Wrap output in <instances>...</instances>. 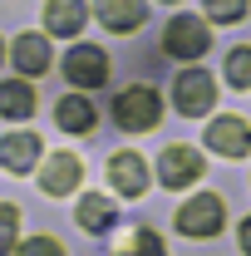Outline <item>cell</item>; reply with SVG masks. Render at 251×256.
Returning <instances> with one entry per match:
<instances>
[{"label":"cell","instance_id":"4","mask_svg":"<svg viewBox=\"0 0 251 256\" xmlns=\"http://www.w3.org/2000/svg\"><path fill=\"white\" fill-rule=\"evenodd\" d=\"M222 222H226V212H222L217 192H197L192 202L178 207V232H182V236H217Z\"/></svg>","mask_w":251,"mask_h":256},{"label":"cell","instance_id":"18","mask_svg":"<svg viewBox=\"0 0 251 256\" xmlns=\"http://www.w3.org/2000/svg\"><path fill=\"white\" fill-rule=\"evenodd\" d=\"M226 84L232 89H251V44H236L226 54Z\"/></svg>","mask_w":251,"mask_h":256},{"label":"cell","instance_id":"17","mask_svg":"<svg viewBox=\"0 0 251 256\" xmlns=\"http://www.w3.org/2000/svg\"><path fill=\"white\" fill-rule=\"evenodd\" d=\"M118 256H168V246H162V236H158L153 226H138V232L124 242Z\"/></svg>","mask_w":251,"mask_h":256},{"label":"cell","instance_id":"10","mask_svg":"<svg viewBox=\"0 0 251 256\" xmlns=\"http://www.w3.org/2000/svg\"><path fill=\"white\" fill-rule=\"evenodd\" d=\"M79 172H84V168H79L74 153H54V158L40 168V188L50 192V197H64V192L79 188Z\"/></svg>","mask_w":251,"mask_h":256},{"label":"cell","instance_id":"3","mask_svg":"<svg viewBox=\"0 0 251 256\" xmlns=\"http://www.w3.org/2000/svg\"><path fill=\"white\" fill-rule=\"evenodd\" d=\"M172 104H178V114H188V118L212 114V104H217L212 74H207V69H182V74L172 79Z\"/></svg>","mask_w":251,"mask_h":256},{"label":"cell","instance_id":"20","mask_svg":"<svg viewBox=\"0 0 251 256\" xmlns=\"http://www.w3.org/2000/svg\"><path fill=\"white\" fill-rule=\"evenodd\" d=\"M202 5H207V15L222 20V25H232V20H242V15H246V0H202Z\"/></svg>","mask_w":251,"mask_h":256},{"label":"cell","instance_id":"24","mask_svg":"<svg viewBox=\"0 0 251 256\" xmlns=\"http://www.w3.org/2000/svg\"><path fill=\"white\" fill-rule=\"evenodd\" d=\"M168 5H178V0H168Z\"/></svg>","mask_w":251,"mask_h":256},{"label":"cell","instance_id":"8","mask_svg":"<svg viewBox=\"0 0 251 256\" xmlns=\"http://www.w3.org/2000/svg\"><path fill=\"white\" fill-rule=\"evenodd\" d=\"M34 162H40V138L34 133H25V128H15V133H5L0 138V168L5 172H30Z\"/></svg>","mask_w":251,"mask_h":256},{"label":"cell","instance_id":"9","mask_svg":"<svg viewBox=\"0 0 251 256\" xmlns=\"http://www.w3.org/2000/svg\"><path fill=\"white\" fill-rule=\"evenodd\" d=\"M108 182L124 192V197H143L148 192V162L138 153H114L108 158Z\"/></svg>","mask_w":251,"mask_h":256},{"label":"cell","instance_id":"2","mask_svg":"<svg viewBox=\"0 0 251 256\" xmlns=\"http://www.w3.org/2000/svg\"><path fill=\"white\" fill-rule=\"evenodd\" d=\"M162 50L178 54V60H202V54L212 50L207 20H197V15H172L168 30H162Z\"/></svg>","mask_w":251,"mask_h":256},{"label":"cell","instance_id":"19","mask_svg":"<svg viewBox=\"0 0 251 256\" xmlns=\"http://www.w3.org/2000/svg\"><path fill=\"white\" fill-rule=\"evenodd\" d=\"M20 246V207L0 202V256H10Z\"/></svg>","mask_w":251,"mask_h":256},{"label":"cell","instance_id":"21","mask_svg":"<svg viewBox=\"0 0 251 256\" xmlns=\"http://www.w3.org/2000/svg\"><path fill=\"white\" fill-rule=\"evenodd\" d=\"M15 256H64V246L54 242V236H30V242L15 246Z\"/></svg>","mask_w":251,"mask_h":256},{"label":"cell","instance_id":"11","mask_svg":"<svg viewBox=\"0 0 251 256\" xmlns=\"http://www.w3.org/2000/svg\"><path fill=\"white\" fill-rule=\"evenodd\" d=\"M54 124H60L64 133H94V128H98V108H94V98H84V94H64V98H60V108H54Z\"/></svg>","mask_w":251,"mask_h":256},{"label":"cell","instance_id":"14","mask_svg":"<svg viewBox=\"0 0 251 256\" xmlns=\"http://www.w3.org/2000/svg\"><path fill=\"white\" fill-rule=\"evenodd\" d=\"M10 54H15V69L20 74H44L50 69V40L44 34H20Z\"/></svg>","mask_w":251,"mask_h":256},{"label":"cell","instance_id":"12","mask_svg":"<svg viewBox=\"0 0 251 256\" xmlns=\"http://www.w3.org/2000/svg\"><path fill=\"white\" fill-rule=\"evenodd\" d=\"M94 15H98L114 34H128V30H138V25L148 20L143 0H94Z\"/></svg>","mask_w":251,"mask_h":256},{"label":"cell","instance_id":"15","mask_svg":"<svg viewBox=\"0 0 251 256\" xmlns=\"http://www.w3.org/2000/svg\"><path fill=\"white\" fill-rule=\"evenodd\" d=\"M74 217H79V226H84V232H108V226H114V217H118V207H114L108 197H98V192H84Z\"/></svg>","mask_w":251,"mask_h":256},{"label":"cell","instance_id":"5","mask_svg":"<svg viewBox=\"0 0 251 256\" xmlns=\"http://www.w3.org/2000/svg\"><path fill=\"white\" fill-rule=\"evenodd\" d=\"M64 79H69L74 89H98V84L108 79V54L94 50V44H74V50L64 54Z\"/></svg>","mask_w":251,"mask_h":256},{"label":"cell","instance_id":"7","mask_svg":"<svg viewBox=\"0 0 251 256\" xmlns=\"http://www.w3.org/2000/svg\"><path fill=\"white\" fill-rule=\"evenodd\" d=\"M207 148L222 153V158H246L251 153V128L242 124L236 114H222V118H212V128H207Z\"/></svg>","mask_w":251,"mask_h":256},{"label":"cell","instance_id":"22","mask_svg":"<svg viewBox=\"0 0 251 256\" xmlns=\"http://www.w3.org/2000/svg\"><path fill=\"white\" fill-rule=\"evenodd\" d=\"M242 252L251 256V217H246V222H242Z\"/></svg>","mask_w":251,"mask_h":256},{"label":"cell","instance_id":"16","mask_svg":"<svg viewBox=\"0 0 251 256\" xmlns=\"http://www.w3.org/2000/svg\"><path fill=\"white\" fill-rule=\"evenodd\" d=\"M34 114V89L25 79H5L0 84V118H30Z\"/></svg>","mask_w":251,"mask_h":256},{"label":"cell","instance_id":"13","mask_svg":"<svg viewBox=\"0 0 251 256\" xmlns=\"http://www.w3.org/2000/svg\"><path fill=\"white\" fill-rule=\"evenodd\" d=\"M89 20L84 0H44V30L50 34H79Z\"/></svg>","mask_w":251,"mask_h":256},{"label":"cell","instance_id":"1","mask_svg":"<svg viewBox=\"0 0 251 256\" xmlns=\"http://www.w3.org/2000/svg\"><path fill=\"white\" fill-rule=\"evenodd\" d=\"M158 118H162V98H158V89H148V84H128V89H118V98H114V124L128 128V133H148V128H158Z\"/></svg>","mask_w":251,"mask_h":256},{"label":"cell","instance_id":"23","mask_svg":"<svg viewBox=\"0 0 251 256\" xmlns=\"http://www.w3.org/2000/svg\"><path fill=\"white\" fill-rule=\"evenodd\" d=\"M0 60H5V44H0Z\"/></svg>","mask_w":251,"mask_h":256},{"label":"cell","instance_id":"6","mask_svg":"<svg viewBox=\"0 0 251 256\" xmlns=\"http://www.w3.org/2000/svg\"><path fill=\"white\" fill-rule=\"evenodd\" d=\"M158 178H162V188H188L202 178V153L197 148H182V143H168L162 148V158H158Z\"/></svg>","mask_w":251,"mask_h":256}]
</instances>
